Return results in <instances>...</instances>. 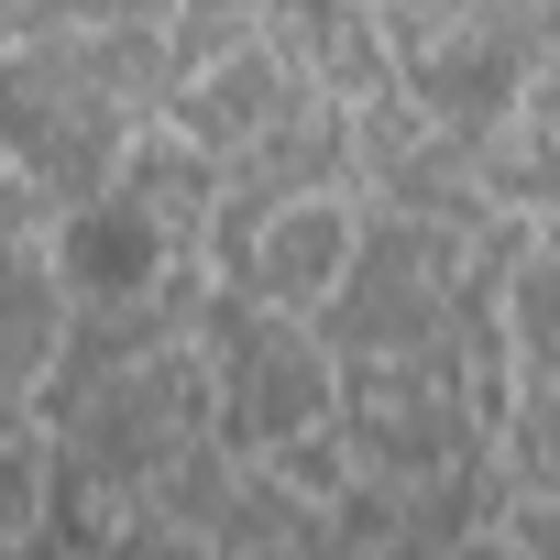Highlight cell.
Segmentation results:
<instances>
[{
  "mask_svg": "<svg viewBox=\"0 0 560 560\" xmlns=\"http://www.w3.org/2000/svg\"><path fill=\"white\" fill-rule=\"evenodd\" d=\"M56 275L78 298H132L143 275H154V220L143 209H78L56 231Z\"/></svg>",
  "mask_w": 560,
  "mask_h": 560,
  "instance_id": "obj_1",
  "label": "cell"
},
{
  "mask_svg": "<svg viewBox=\"0 0 560 560\" xmlns=\"http://www.w3.org/2000/svg\"><path fill=\"white\" fill-rule=\"evenodd\" d=\"M275 264H287V287L308 298L319 275L341 264V220H330V209H298V220H287V242H275Z\"/></svg>",
  "mask_w": 560,
  "mask_h": 560,
  "instance_id": "obj_2",
  "label": "cell"
}]
</instances>
